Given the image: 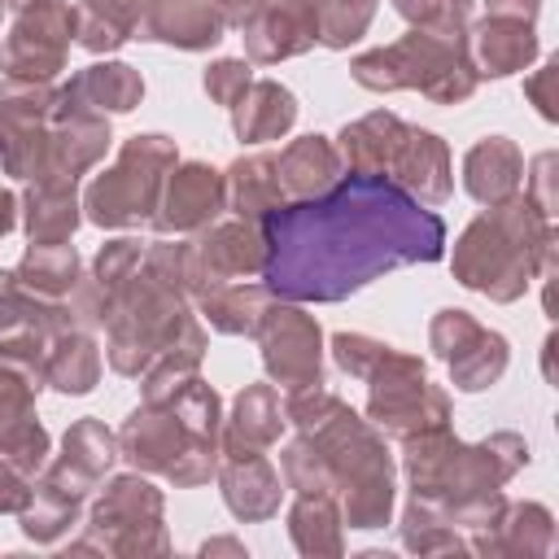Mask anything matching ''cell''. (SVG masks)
Instances as JSON below:
<instances>
[{
  "mask_svg": "<svg viewBox=\"0 0 559 559\" xmlns=\"http://www.w3.org/2000/svg\"><path fill=\"white\" fill-rule=\"evenodd\" d=\"M13 280H17L26 293L52 301V297H61V293L74 288V280H79V253H74V245H66V240H57V245H31L26 258L17 262Z\"/></svg>",
  "mask_w": 559,
  "mask_h": 559,
  "instance_id": "f546056e",
  "label": "cell"
},
{
  "mask_svg": "<svg viewBox=\"0 0 559 559\" xmlns=\"http://www.w3.org/2000/svg\"><path fill=\"white\" fill-rule=\"evenodd\" d=\"M354 79L371 92L415 87L441 105L467 100L476 92V66L467 57V35L437 31V26H415L406 39L362 52L354 61Z\"/></svg>",
  "mask_w": 559,
  "mask_h": 559,
  "instance_id": "52a82bcc",
  "label": "cell"
},
{
  "mask_svg": "<svg viewBox=\"0 0 559 559\" xmlns=\"http://www.w3.org/2000/svg\"><path fill=\"white\" fill-rule=\"evenodd\" d=\"M297 118V100L288 87H280L275 79H253L236 105H231V127L245 144H262V140H280Z\"/></svg>",
  "mask_w": 559,
  "mask_h": 559,
  "instance_id": "603a6c76",
  "label": "cell"
},
{
  "mask_svg": "<svg viewBox=\"0 0 559 559\" xmlns=\"http://www.w3.org/2000/svg\"><path fill=\"white\" fill-rule=\"evenodd\" d=\"M467 546L476 555H524V559L533 555V559H542L555 550V520L542 502H502V511L485 528L467 533Z\"/></svg>",
  "mask_w": 559,
  "mask_h": 559,
  "instance_id": "d6986e66",
  "label": "cell"
},
{
  "mask_svg": "<svg viewBox=\"0 0 559 559\" xmlns=\"http://www.w3.org/2000/svg\"><path fill=\"white\" fill-rule=\"evenodd\" d=\"M266 306H271L266 288H258V284H240V280L201 293V310H205L210 323H214L218 332H227V336H240V332L253 336L258 323H262V314H266Z\"/></svg>",
  "mask_w": 559,
  "mask_h": 559,
  "instance_id": "d6a6232c",
  "label": "cell"
},
{
  "mask_svg": "<svg viewBox=\"0 0 559 559\" xmlns=\"http://www.w3.org/2000/svg\"><path fill=\"white\" fill-rule=\"evenodd\" d=\"M210 550H236V555H245V546H240V542H227V537H218V542H205V546H201V555H210Z\"/></svg>",
  "mask_w": 559,
  "mask_h": 559,
  "instance_id": "b9f144b4",
  "label": "cell"
},
{
  "mask_svg": "<svg viewBox=\"0 0 559 559\" xmlns=\"http://www.w3.org/2000/svg\"><path fill=\"white\" fill-rule=\"evenodd\" d=\"M79 223V201L70 179H35L26 192V231L31 245H57L70 240Z\"/></svg>",
  "mask_w": 559,
  "mask_h": 559,
  "instance_id": "f1b7e54d",
  "label": "cell"
},
{
  "mask_svg": "<svg viewBox=\"0 0 559 559\" xmlns=\"http://www.w3.org/2000/svg\"><path fill=\"white\" fill-rule=\"evenodd\" d=\"M319 39V0H258L245 17V44L253 61L297 57Z\"/></svg>",
  "mask_w": 559,
  "mask_h": 559,
  "instance_id": "2e32d148",
  "label": "cell"
},
{
  "mask_svg": "<svg viewBox=\"0 0 559 559\" xmlns=\"http://www.w3.org/2000/svg\"><path fill=\"white\" fill-rule=\"evenodd\" d=\"M528 463V445L515 432H493L480 445H463L450 428L406 437L411 498L437 507L454 528L476 533L502 511V485Z\"/></svg>",
  "mask_w": 559,
  "mask_h": 559,
  "instance_id": "3957f363",
  "label": "cell"
},
{
  "mask_svg": "<svg viewBox=\"0 0 559 559\" xmlns=\"http://www.w3.org/2000/svg\"><path fill=\"white\" fill-rule=\"evenodd\" d=\"M66 105H79V109H114V114H127L135 109V100L144 96V83L131 66L122 61H105V66H87L83 74H74L61 92H57Z\"/></svg>",
  "mask_w": 559,
  "mask_h": 559,
  "instance_id": "d4e9b609",
  "label": "cell"
},
{
  "mask_svg": "<svg viewBox=\"0 0 559 559\" xmlns=\"http://www.w3.org/2000/svg\"><path fill=\"white\" fill-rule=\"evenodd\" d=\"M118 459V441L100 419H79L66 432L61 459L48 463V472L39 480H31V498L17 511L22 515V533L39 546H52L83 511L92 485L109 472V463Z\"/></svg>",
  "mask_w": 559,
  "mask_h": 559,
  "instance_id": "ba28073f",
  "label": "cell"
},
{
  "mask_svg": "<svg viewBox=\"0 0 559 559\" xmlns=\"http://www.w3.org/2000/svg\"><path fill=\"white\" fill-rule=\"evenodd\" d=\"M218 485H223V502L236 520H271L280 511V472L271 467V459L253 445H223L218 454Z\"/></svg>",
  "mask_w": 559,
  "mask_h": 559,
  "instance_id": "e0dca14e",
  "label": "cell"
},
{
  "mask_svg": "<svg viewBox=\"0 0 559 559\" xmlns=\"http://www.w3.org/2000/svg\"><path fill=\"white\" fill-rule=\"evenodd\" d=\"M74 31H79V9H70L66 0H26L17 4L13 31L0 48V66L9 70V79L48 83L66 66Z\"/></svg>",
  "mask_w": 559,
  "mask_h": 559,
  "instance_id": "7c38bea8",
  "label": "cell"
},
{
  "mask_svg": "<svg viewBox=\"0 0 559 559\" xmlns=\"http://www.w3.org/2000/svg\"><path fill=\"white\" fill-rule=\"evenodd\" d=\"M9 4H26V0H9Z\"/></svg>",
  "mask_w": 559,
  "mask_h": 559,
  "instance_id": "7bdbcfd3",
  "label": "cell"
},
{
  "mask_svg": "<svg viewBox=\"0 0 559 559\" xmlns=\"http://www.w3.org/2000/svg\"><path fill=\"white\" fill-rule=\"evenodd\" d=\"M262 336V362L266 371L288 389H314L323 384V367H319V323L301 310L288 306H266L258 332Z\"/></svg>",
  "mask_w": 559,
  "mask_h": 559,
  "instance_id": "9a60e30c",
  "label": "cell"
},
{
  "mask_svg": "<svg viewBox=\"0 0 559 559\" xmlns=\"http://www.w3.org/2000/svg\"><path fill=\"white\" fill-rule=\"evenodd\" d=\"M432 349L445 358L459 389H489L507 371V341L480 328L467 310H441L432 319Z\"/></svg>",
  "mask_w": 559,
  "mask_h": 559,
  "instance_id": "5bb4252c",
  "label": "cell"
},
{
  "mask_svg": "<svg viewBox=\"0 0 559 559\" xmlns=\"http://www.w3.org/2000/svg\"><path fill=\"white\" fill-rule=\"evenodd\" d=\"M118 450L140 467L175 485H205L218 472V393L197 376L131 411L118 432Z\"/></svg>",
  "mask_w": 559,
  "mask_h": 559,
  "instance_id": "277c9868",
  "label": "cell"
},
{
  "mask_svg": "<svg viewBox=\"0 0 559 559\" xmlns=\"http://www.w3.org/2000/svg\"><path fill=\"white\" fill-rule=\"evenodd\" d=\"M402 546L415 550V555H454V550H472L467 546V533L454 528L437 507L411 498L406 515H402Z\"/></svg>",
  "mask_w": 559,
  "mask_h": 559,
  "instance_id": "836d02e7",
  "label": "cell"
},
{
  "mask_svg": "<svg viewBox=\"0 0 559 559\" xmlns=\"http://www.w3.org/2000/svg\"><path fill=\"white\" fill-rule=\"evenodd\" d=\"M26 498H31V476L0 454V515L4 511H22Z\"/></svg>",
  "mask_w": 559,
  "mask_h": 559,
  "instance_id": "74e56055",
  "label": "cell"
},
{
  "mask_svg": "<svg viewBox=\"0 0 559 559\" xmlns=\"http://www.w3.org/2000/svg\"><path fill=\"white\" fill-rule=\"evenodd\" d=\"M362 380L371 384L367 415H371L389 437L406 441V437H419V432L450 428V402H445L441 389L428 384L419 358L380 345V354H376V362L367 367Z\"/></svg>",
  "mask_w": 559,
  "mask_h": 559,
  "instance_id": "8fae6325",
  "label": "cell"
},
{
  "mask_svg": "<svg viewBox=\"0 0 559 559\" xmlns=\"http://www.w3.org/2000/svg\"><path fill=\"white\" fill-rule=\"evenodd\" d=\"M528 13H507V9H489V17L476 26L472 48H476V66L480 74H511L520 66L533 61L537 52V35H533Z\"/></svg>",
  "mask_w": 559,
  "mask_h": 559,
  "instance_id": "44dd1931",
  "label": "cell"
},
{
  "mask_svg": "<svg viewBox=\"0 0 559 559\" xmlns=\"http://www.w3.org/2000/svg\"><path fill=\"white\" fill-rule=\"evenodd\" d=\"M70 550H100V555H166L170 537L162 524V493L135 472L109 480V489L96 498L83 537L70 542Z\"/></svg>",
  "mask_w": 559,
  "mask_h": 559,
  "instance_id": "30bf717a",
  "label": "cell"
},
{
  "mask_svg": "<svg viewBox=\"0 0 559 559\" xmlns=\"http://www.w3.org/2000/svg\"><path fill=\"white\" fill-rule=\"evenodd\" d=\"M284 201H310L341 183V153L323 135H301L275 157Z\"/></svg>",
  "mask_w": 559,
  "mask_h": 559,
  "instance_id": "7402d4cb",
  "label": "cell"
},
{
  "mask_svg": "<svg viewBox=\"0 0 559 559\" xmlns=\"http://www.w3.org/2000/svg\"><path fill=\"white\" fill-rule=\"evenodd\" d=\"M253 83V74H249V61H214L210 70H205V92L218 100V105H236V96L245 92Z\"/></svg>",
  "mask_w": 559,
  "mask_h": 559,
  "instance_id": "8d00e7d4",
  "label": "cell"
},
{
  "mask_svg": "<svg viewBox=\"0 0 559 559\" xmlns=\"http://www.w3.org/2000/svg\"><path fill=\"white\" fill-rule=\"evenodd\" d=\"M153 0H83L79 4V44L92 48V52H105V48H118L144 17Z\"/></svg>",
  "mask_w": 559,
  "mask_h": 559,
  "instance_id": "1f68e13d",
  "label": "cell"
},
{
  "mask_svg": "<svg viewBox=\"0 0 559 559\" xmlns=\"http://www.w3.org/2000/svg\"><path fill=\"white\" fill-rule=\"evenodd\" d=\"M227 205V183L218 170L201 166V162H188L170 175L166 183V197L157 201V231H197V227H210L214 214Z\"/></svg>",
  "mask_w": 559,
  "mask_h": 559,
  "instance_id": "ac0fdd59",
  "label": "cell"
},
{
  "mask_svg": "<svg viewBox=\"0 0 559 559\" xmlns=\"http://www.w3.org/2000/svg\"><path fill=\"white\" fill-rule=\"evenodd\" d=\"M520 175H524V157H520V148H515L511 140H502V135L480 140V144L463 157V183H467V192H472L480 205H498V201L515 197Z\"/></svg>",
  "mask_w": 559,
  "mask_h": 559,
  "instance_id": "cb8c5ba5",
  "label": "cell"
},
{
  "mask_svg": "<svg viewBox=\"0 0 559 559\" xmlns=\"http://www.w3.org/2000/svg\"><path fill=\"white\" fill-rule=\"evenodd\" d=\"M301 437L284 450V480L297 493H336L349 528H384L393 511V459L384 441L323 384L288 393Z\"/></svg>",
  "mask_w": 559,
  "mask_h": 559,
  "instance_id": "7a4b0ae2",
  "label": "cell"
},
{
  "mask_svg": "<svg viewBox=\"0 0 559 559\" xmlns=\"http://www.w3.org/2000/svg\"><path fill=\"white\" fill-rule=\"evenodd\" d=\"M13 223H17V214H13V192L0 188V236L13 231Z\"/></svg>",
  "mask_w": 559,
  "mask_h": 559,
  "instance_id": "60d3db41",
  "label": "cell"
},
{
  "mask_svg": "<svg viewBox=\"0 0 559 559\" xmlns=\"http://www.w3.org/2000/svg\"><path fill=\"white\" fill-rule=\"evenodd\" d=\"M393 9L402 17H411L415 26H437V31H463L472 0H393Z\"/></svg>",
  "mask_w": 559,
  "mask_h": 559,
  "instance_id": "d590c367",
  "label": "cell"
},
{
  "mask_svg": "<svg viewBox=\"0 0 559 559\" xmlns=\"http://www.w3.org/2000/svg\"><path fill=\"white\" fill-rule=\"evenodd\" d=\"M341 162L354 175H389V183L406 188L415 201H445L450 197V148L397 114H367L341 131Z\"/></svg>",
  "mask_w": 559,
  "mask_h": 559,
  "instance_id": "8992f818",
  "label": "cell"
},
{
  "mask_svg": "<svg viewBox=\"0 0 559 559\" xmlns=\"http://www.w3.org/2000/svg\"><path fill=\"white\" fill-rule=\"evenodd\" d=\"M288 537L301 555H341L345 550V520L336 493H297L288 511Z\"/></svg>",
  "mask_w": 559,
  "mask_h": 559,
  "instance_id": "484cf974",
  "label": "cell"
},
{
  "mask_svg": "<svg viewBox=\"0 0 559 559\" xmlns=\"http://www.w3.org/2000/svg\"><path fill=\"white\" fill-rule=\"evenodd\" d=\"M550 214H542L528 197H507L463 231L454 249V275L493 301H515L537 271H550Z\"/></svg>",
  "mask_w": 559,
  "mask_h": 559,
  "instance_id": "5b68a950",
  "label": "cell"
},
{
  "mask_svg": "<svg viewBox=\"0 0 559 559\" xmlns=\"http://www.w3.org/2000/svg\"><path fill=\"white\" fill-rule=\"evenodd\" d=\"M266 288L293 301H341L406 262H437L445 227L406 188L349 175L323 197L288 201L262 218Z\"/></svg>",
  "mask_w": 559,
  "mask_h": 559,
  "instance_id": "6da1fadb",
  "label": "cell"
},
{
  "mask_svg": "<svg viewBox=\"0 0 559 559\" xmlns=\"http://www.w3.org/2000/svg\"><path fill=\"white\" fill-rule=\"evenodd\" d=\"M179 266H183V288H192L197 297L218 288V284H236V280L262 275V266H266V231L253 218L218 223L201 240L183 245V262Z\"/></svg>",
  "mask_w": 559,
  "mask_h": 559,
  "instance_id": "4fadbf2b",
  "label": "cell"
},
{
  "mask_svg": "<svg viewBox=\"0 0 559 559\" xmlns=\"http://www.w3.org/2000/svg\"><path fill=\"white\" fill-rule=\"evenodd\" d=\"M223 183H227V205L236 210V218H253V223H262L266 214H275L280 205H288L271 153L240 157V162L227 170Z\"/></svg>",
  "mask_w": 559,
  "mask_h": 559,
  "instance_id": "4316f807",
  "label": "cell"
},
{
  "mask_svg": "<svg viewBox=\"0 0 559 559\" xmlns=\"http://www.w3.org/2000/svg\"><path fill=\"white\" fill-rule=\"evenodd\" d=\"M280 432H284V415H280L275 389H271V384H249V389L236 397V415H231V424H227L223 445H253V450H266L271 441H280Z\"/></svg>",
  "mask_w": 559,
  "mask_h": 559,
  "instance_id": "4dcf8cb0",
  "label": "cell"
},
{
  "mask_svg": "<svg viewBox=\"0 0 559 559\" xmlns=\"http://www.w3.org/2000/svg\"><path fill=\"white\" fill-rule=\"evenodd\" d=\"M550 83H555V66H542L537 79H528V96L537 100L542 118H555V100H550Z\"/></svg>",
  "mask_w": 559,
  "mask_h": 559,
  "instance_id": "f35d334b",
  "label": "cell"
},
{
  "mask_svg": "<svg viewBox=\"0 0 559 559\" xmlns=\"http://www.w3.org/2000/svg\"><path fill=\"white\" fill-rule=\"evenodd\" d=\"M175 170V144L166 135H135L122 144L118 162L87 188V218L100 227H135L157 214L162 175Z\"/></svg>",
  "mask_w": 559,
  "mask_h": 559,
  "instance_id": "9c48e42d",
  "label": "cell"
},
{
  "mask_svg": "<svg viewBox=\"0 0 559 559\" xmlns=\"http://www.w3.org/2000/svg\"><path fill=\"white\" fill-rule=\"evenodd\" d=\"M210 4H214V13L223 17V26H245V17L253 13L258 0H210Z\"/></svg>",
  "mask_w": 559,
  "mask_h": 559,
  "instance_id": "ab89813d",
  "label": "cell"
},
{
  "mask_svg": "<svg viewBox=\"0 0 559 559\" xmlns=\"http://www.w3.org/2000/svg\"><path fill=\"white\" fill-rule=\"evenodd\" d=\"M144 39H166L175 48H210L223 39V17L210 0H153L135 26Z\"/></svg>",
  "mask_w": 559,
  "mask_h": 559,
  "instance_id": "ffe728a7",
  "label": "cell"
},
{
  "mask_svg": "<svg viewBox=\"0 0 559 559\" xmlns=\"http://www.w3.org/2000/svg\"><path fill=\"white\" fill-rule=\"evenodd\" d=\"M376 13V0H319V39L328 48L354 44Z\"/></svg>",
  "mask_w": 559,
  "mask_h": 559,
  "instance_id": "e575fe53",
  "label": "cell"
},
{
  "mask_svg": "<svg viewBox=\"0 0 559 559\" xmlns=\"http://www.w3.org/2000/svg\"><path fill=\"white\" fill-rule=\"evenodd\" d=\"M100 376V354L87 332H74L70 323L57 328L44 345V380L61 393H87Z\"/></svg>",
  "mask_w": 559,
  "mask_h": 559,
  "instance_id": "83f0119b",
  "label": "cell"
}]
</instances>
